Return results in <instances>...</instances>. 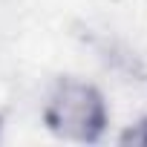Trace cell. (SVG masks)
Wrapping results in <instances>:
<instances>
[{"instance_id":"7a4b0ae2","label":"cell","mask_w":147,"mask_h":147,"mask_svg":"<svg viewBox=\"0 0 147 147\" xmlns=\"http://www.w3.org/2000/svg\"><path fill=\"white\" fill-rule=\"evenodd\" d=\"M121 144H141L147 147V115L136 124H130L124 133H121Z\"/></svg>"},{"instance_id":"6da1fadb","label":"cell","mask_w":147,"mask_h":147,"mask_svg":"<svg viewBox=\"0 0 147 147\" xmlns=\"http://www.w3.org/2000/svg\"><path fill=\"white\" fill-rule=\"evenodd\" d=\"M43 124L58 138L92 144L110 124L107 101L92 84L81 78H61L43 104Z\"/></svg>"}]
</instances>
